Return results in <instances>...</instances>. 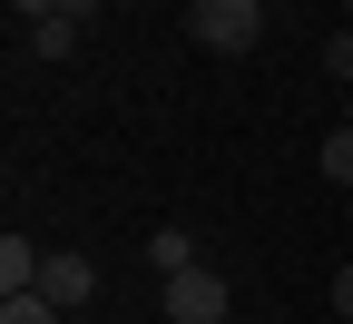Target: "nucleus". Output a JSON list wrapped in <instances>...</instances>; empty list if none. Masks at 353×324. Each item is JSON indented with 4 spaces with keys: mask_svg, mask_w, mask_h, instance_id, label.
<instances>
[{
    "mask_svg": "<svg viewBox=\"0 0 353 324\" xmlns=\"http://www.w3.org/2000/svg\"><path fill=\"white\" fill-rule=\"evenodd\" d=\"M0 324H59L50 295H0Z\"/></svg>",
    "mask_w": 353,
    "mask_h": 324,
    "instance_id": "8",
    "label": "nucleus"
},
{
    "mask_svg": "<svg viewBox=\"0 0 353 324\" xmlns=\"http://www.w3.org/2000/svg\"><path fill=\"white\" fill-rule=\"evenodd\" d=\"M30 295H50L59 314H79L88 295H99V265H88L79 246H50V265H39V285H30Z\"/></svg>",
    "mask_w": 353,
    "mask_h": 324,
    "instance_id": "3",
    "label": "nucleus"
},
{
    "mask_svg": "<svg viewBox=\"0 0 353 324\" xmlns=\"http://www.w3.org/2000/svg\"><path fill=\"white\" fill-rule=\"evenodd\" d=\"M343 20H353V0H343Z\"/></svg>",
    "mask_w": 353,
    "mask_h": 324,
    "instance_id": "12",
    "label": "nucleus"
},
{
    "mask_svg": "<svg viewBox=\"0 0 353 324\" xmlns=\"http://www.w3.org/2000/svg\"><path fill=\"white\" fill-rule=\"evenodd\" d=\"M334 314L353 324V265H334Z\"/></svg>",
    "mask_w": 353,
    "mask_h": 324,
    "instance_id": "10",
    "label": "nucleus"
},
{
    "mask_svg": "<svg viewBox=\"0 0 353 324\" xmlns=\"http://www.w3.org/2000/svg\"><path fill=\"white\" fill-rule=\"evenodd\" d=\"M10 10H20V20H59V0H10Z\"/></svg>",
    "mask_w": 353,
    "mask_h": 324,
    "instance_id": "11",
    "label": "nucleus"
},
{
    "mask_svg": "<svg viewBox=\"0 0 353 324\" xmlns=\"http://www.w3.org/2000/svg\"><path fill=\"white\" fill-rule=\"evenodd\" d=\"M108 10H118V0H108Z\"/></svg>",
    "mask_w": 353,
    "mask_h": 324,
    "instance_id": "13",
    "label": "nucleus"
},
{
    "mask_svg": "<svg viewBox=\"0 0 353 324\" xmlns=\"http://www.w3.org/2000/svg\"><path fill=\"white\" fill-rule=\"evenodd\" d=\"M324 177L353 187V118H334V137H324Z\"/></svg>",
    "mask_w": 353,
    "mask_h": 324,
    "instance_id": "7",
    "label": "nucleus"
},
{
    "mask_svg": "<svg viewBox=\"0 0 353 324\" xmlns=\"http://www.w3.org/2000/svg\"><path fill=\"white\" fill-rule=\"evenodd\" d=\"M79 30H88V20H69V10H59V20H30V59H69Z\"/></svg>",
    "mask_w": 353,
    "mask_h": 324,
    "instance_id": "6",
    "label": "nucleus"
},
{
    "mask_svg": "<svg viewBox=\"0 0 353 324\" xmlns=\"http://www.w3.org/2000/svg\"><path fill=\"white\" fill-rule=\"evenodd\" d=\"M324 69H334V79H343V88H353V20H343V30H334V39H324Z\"/></svg>",
    "mask_w": 353,
    "mask_h": 324,
    "instance_id": "9",
    "label": "nucleus"
},
{
    "mask_svg": "<svg viewBox=\"0 0 353 324\" xmlns=\"http://www.w3.org/2000/svg\"><path fill=\"white\" fill-rule=\"evenodd\" d=\"M226 275L216 265H187V275H167V324H226Z\"/></svg>",
    "mask_w": 353,
    "mask_h": 324,
    "instance_id": "2",
    "label": "nucleus"
},
{
    "mask_svg": "<svg viewBox=\"0 0 353 324\" xmlns=\"http://www.w3.org/2000/svg\"><path fill=\"white\" fill-rule=\"evenodd\" d=\"M39 265H50V246H30V236H0V295H30V285H39Z\"/></svg>",
    "mask_w": 353,
    "mask_h": 324,
    "instance_id": "4",
    "label": "nucleus"
},
{
    "mask_svg": "<svg viewBox=\"0 0 353 324\" xmlns=\"http://www.w3.org/2000/svg\"><path fill=\"white\" fill-rule=\"evenodd\" d=\"M187 39L196 50H255L265 39V0H187Z\"/></svg>",
    "mask_w": 353,
    "mask_h": 324,
    "instance_id": "1",
    "label": "nucleus"
},
{
    "mask_svg": "<svg viewBox=\"0 0 353 324\" xmlns=\"http://www.w3.org/2000/svg\"><path fill=\"white\" fill-rule=\"evenodd\" d=\"M148 265H157V285H167V275H187V265H206V256H196L187 226H157V236H148Z\"/></svg>",
    "mask_w": 353,
    "mask_h": 324,
    "instance_id": "5",
    "label": "nucleus"
}]
</instances>
